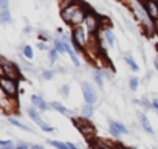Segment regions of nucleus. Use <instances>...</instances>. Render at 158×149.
Masks as SVG:
<instances>
[{
    "label": "nucleus",
    "instance_id": "nucleus-40",
    "mask_svg": "<svg viewBox=\"0 0 158 149\" xmlns=\"http://www.w3.org/2000/svg\"><path fill=\"white\" fill-rule=\"evenodd\" d=\"M116 149H126V147H121V146H118V147H116Z\"/></svg>",
    "mask_w": 158,
    "mask_h": 149
},
{
    "label": "nucleus",
    "instance_id": "nucleus-24",
    "mask_svg": "<svg viewBox=\"0 0 158 149\" xmlns=\"http://www.w3.org/2000/svg\"><path fill=\"white\" fill-rule=\"evenodd\" d=\"M50 144L54 146V147H57V149H70L68 144L67 143H62V141H50Z\"/></svg>",
    "mask_w": 158,
    "mask_h": 149
},
{
    "label": "nucleus",
    "instance_id": "nucleus-7",
    "mask_svg": "<svg viewBox=\"0 0 158 149\" xmlns=\"http://www.w3.org/2000/svg\"><path fill=\"white\" fill-rule=\"evenodd\" d=\"M82 6V3L81 2H74L70 5V6H67V8H62L60 10V17L64 19V22L65 23H70L71 25V20H73V17H74V14L77 13V10Z\"/></svg>",
    "mask_w": 158,
    "mask_h": 149
},
{
    "label": "nucleus",
    "instance_id": "nucleus-10",
    "mask_svg": "<svg viewBox=\"0 0 158 149\" xmlns=\"http://www.w3.org/2000/svg\"><path fill=\"white\" fill-rule=\"evenodd\" d=\"M143 8L144 11L149 14V17L156 22L158 20V3H153V2H143Z\"/></svg>",
    "mask_w": 158,
    "mask_h": 149
},
{
    "label": "nucleus",
    "instance_id": "nucleus-9",
    "mask_svg": "<svg viewBox=\"0 0 158 149\" xmlns=\"http://www.w3.org/2000/svg\"><path fill=\"white\" fill-rule=\"evenodd\" d=\"M28 117H30V118H31V120H33V121H34V123H36L42 130H45V132H53V127H51V126H48V124L40 118V115H39L34 109H28Z\"/></svg>",
    "mask_w": 158,
    "mask_h": 149
},
{
    "label": "nucleus",
    "instance_id": "nucleus-38",
    "mask_svg": "<svg viewBox=\"0 0 158 149\" xmlns=\"http://www.w3.org/2000/svg\"><path fill=\"white\" fill-rule=\"evenodd\" d=\"M144 2H153V3H158V0H144Z\"/></svg>",
    "mask_w": 158,
    "mask_h": 149
},
{
    "label": "nucleus",
    "instance_id": "nucleus-33",
    "mask_svg": "<svg viewBox=\"0 0 158 149\" xmlns=\"http://www.w3.org/2000/svg\"><path fill=\"white\" fill-rule=\"evenodd\" d=\"M31 149H44V146H42V144H33Z\"/></svg>",
    "mask_w": 158,
    "mask_h": 149
},
{
    "label": "nucleus",
    "instance_id": "nucleus-27",
    "mask_svg": "<svg viewBox=\"0 0 158 149\" xmlns=\"http://www.w3.org/2000/svg\"><path fill=\"white\" fill-rule=\"evenodd\" d=\"M56 59H57V50L54 48V50H50V61L51 62H56Z\"/></svg>",
    "mask_w": 158,
    "mask_h": 149
},
{
    "label": "nucleus",
    "instance_id": "nucleus-14",
    "mask_svg": "<svg viewBox=\"0 0 158 149\" xmlns=\"http://www.w3.org/2000/svg\"><path fill=\"white\" fill-rule=\"evenodd\" d=\"M138 118H139V121H141L143 129H144L146 132H149V134H153V129H152V126H150V123H149L147 117H146L144 113H139V115H138Z\"/></svg>",
    "mask_w": 158,
    "mask_h": 149
},
{
    "label": "nucleus",
    "instance_id": "nucleus-34",
    "mask_svg": "<svg viewBox=\"0 0 158 149\" xmlns=\"http://www.w3.org/2000/svg\"><path fill=\"white\" fill-rule=\"evenodd\" d=\"M67 144H68V147H70V149H79V147H77V146H74L73 143H67Z\"/></svg>",
    "mask_w": 158,
    "mask_h": 149
},
{
    "label": "nucleus",
    "instance_id": "nucleus-25",
    "mask_svg": "<svg viewBox=\"0 0 158 149\" xmlns=\"http://www.w3.org/2000/svg\"><path fill=\"white\" fill-rule=\"evenodd\" d=\"M95 81H96V84H98L99 87H102V86H104V81H102V74H101L99 71H96V73H95Z\"/></svg>",
    "mask_w": 158,
    "mask_h": 149
},
{
    "label": "nucleus",
    "instance_id": "nucleus-29",
    "mask_svg": "<svg viewBox=\"0 0 158 149\" xmlns=\"http://www.w3.org/2000/svg\"><path fill=\"white\" fill-rule=\"evenodd\" d=\"M8 5H10V0H0V8L2 10H8Z\"/></svg>",
    "mask_w": 158,
    "mask_h": 149
},
{
    "label": "nucleus",
    "instance_id": "nucleus-32",
    "mask_svg": "<svg viewBox=\"0 0 158 149\" xmlns=\"http://www.w3.org/2000/svg\"><path fill=\"white\" fill-rule=\"evenodd\" d=\"M60 92H62V93H64V95H68V86H64V87H62V90H60Z\"/></svg>",
    "mask_w": 158,
    "mask_h": 149
},
{
    "label": "nucleus",
    "instance_id": "nucleus-5",
    "mask_svg": "<svg viewBox=\"0 0 158 149\" xmlns=\"http://www.w3.org/2000/svg\"><path fill=\"white\" fill-rule=\"evenodd\" d=\"M0 89L2 92L11 98H17L19 93V81L8 79V78H0Z\"/></svg>",
    "mask_w": 158,
    "mask_h": 149
},
{
    "label": "nucleus",
    "instance_id": "nucleus-35",
    "mask_svg": "<svg viewBox=\"0 0 158 149\" xmlns=\"http://www.w3.org/2000/svg\"><path fill=\"white\" fill-rule=\"evenodd\" d=\"M155 34H156V37H158V20L155 22V31H153Z\"/></svg>",
    "mask_w": 158,
    "mask_h": 149
},
{
    "label": "nucleus",
    "instance_id": "nucleus-26",
    "mask_svg": "<svg viewBox=\"0 0 158 149\" xmlns=\"http://www.w3.org/2000/svg\"><path fill=\"white\" fill-rule=\"evenodd\" d=\"M129 84H130V90H136L139 83H138V79H136V78H130V83H129Z\"/></svg>",
    "mask_w": 158,
    "mask_h": 149
},
{
    "label": "nucleus",
    "instance_id": "nucleus-15",
    "mask_svg": "<svg viewBox=\"0 0 158 149\" xmlns=\"http://www.w3.org/2000/svg\"><path fill=\"white\" fill-rule=\"evenodd\" d=\"M104 37H106V40H107V44L110 45V47H113L115 45V36H113V33H112V30L110 28H104Z\"/></svg>",
    "mask_w": 158,
    "mask_h": 149
},
{
    "label": "nucleus",
    "instance_id": "nucleus-1",
    "mask_svg": "<svg viewBox=\"0 0 158 149\" xmlns=\"http://www.w3.org/2000/svg\"><path fill=\"white\" fill-rule=\"evenodd\" d=\"M0 71H2V78L14 79V81H19L22 78L19 68L13 62H10L6 57H0Z\"/></svg>",
    "mask_w": 158,
    "mask_h": 149
},
{
    "label": "nucleus",
    "instance_id": "nucleus-6",
    "mask_svg": "<svg viewBox=\"0 0 158 149\" xmlns=\"http://www.w3.org/2000/svg\"><path fill=\"white\" fill-rule=\"evenodd\" d=\"M84 27L87 30V33H92V34H96L101 28V17L93 13V11H89L85 20H84Z\"/></svg>",
    "mask_w": 158,
    "mask_h": 149
},
{
    "label": "nucleus",
    "instance_id": "nucleus-41",
    "mask_svg": "<svg viewBox=\"0 0 158 149\" xmlns=\"http://www.w3.org/2000/svg\"><path fill=\"white\" fill-rule=\"evenodd\" d=\"M156 50H158V45H156Z\"/></svg>",
    "mask_w": 158,
    "mask_h": 149
},
{
    "label": "nucleus",
    "instance_id": "nucleus-36",
    "mask_svg": "<svg viewBox=\"0 0 158 149\" xmlns=\"http://www.w3.org/2000/svg\"><path fill=\"white\" fill-rule=\"evenodd\" d=\"M152 106H153V107H155V109H156V110H158V100H155V101H153V104H152Z\"/></svg>",
    "mask_w": 158,
    "mask_h": 149
},
{
    "label": "nucleus",
    "instance_id": "nucleus-2",
    "mask_svg": "<svg viewBox=\"0 0 158 149\" xmlns=\"http://www.w3.org/2000/svg\"><path fill=\"white\" fill-rule=\"evenodd\" d=\"M0 109H2V113L10 117L13 113H19V103H17V98H11L8 95H5L2 92V96H0Z\"/></svg>",
    "mask_w": 158,
    "mask_h": 149
},
{
    "label": "nucleus",
    "instance_id": "nucleus-4",
    "mask_svg": "<svg viewBox=\"0 0 158 149\" xmlns=\"http://www.w3.org/2000/svg\"><path fill=\"white\" fill-rule=\"evenodd\" d=\"M73 123L76 124V127L81 130V134H82L85 138H89V141L93 143V140H95V137H96V129H95L93 124H90L85 118H84V120H74V118H73Z\"/></svg>",
    "mask_w": 158,
    "mask_h": 149
},
{
    "label": "nucleus",
    "instance_id": "nucleus-23",
    "mask_svg": "<svg viewBox=\"0 0 158 149\" xmlns=\"http://www.w3.org/2000/svg\"><path fill=\"white\" fill-rule=\"evenodd\" d=\"M0 147H2V149H16V146L13 144V141H6V140L0 141Z\"/></svg>",
    "mask_w": 158,
    "mask_h": 149
},
{
    "label": "nucleus",
    "instance_id": "nucleus-8",
    "mask_svg": "<svg viewBox=\"0 0 158 149\" xmlns=\"http://www.w3.org/2000/svg\"><path fill=\"white\" fill-rule=\"evenodd\" d=\"M81 89H82V95H84V98H85V103L93 106V104L98 101L96 92H95V90L90 87V84H87V83H82V84H81Z\"/></svg>",
    "mask_w": 158,
    "mask_h": 149
},
{
    "label": "nucleus",
    "instance_id": "nucleus-37",
    "mask_svg": "<svg viewBox=\"0 0 158 149\" xmlns=\"http://www.w3.org/2000/svg\"><path fill=\"white\" fill-rule=\"evenodd\" d=\"M37 47H39L40 50H45V45H44V44H37Z\"/></svg>",
    "mask_w": 158,
    "mask_h": 149
},
{
    "label": "nucleus",
    "instance_id": "nucleus-18",
    "mask_svg": "<svg viewBox=\"0 0 158 149\" xmlns=\"http://www.w3.org/2000/svg\"><path fill=\"white\" fill-rule=\"evenodd\" d=\"M0 22H2V23H8V22H11L10 10H2V11H0Z\"/></svg>",
    "mask_w": 158,
    "mask_h": 149
},
{
    "label": "nucleus",
    "instance_id": "nucleus-19",
    "mask_svg": "<svg viewBox=\"0 0 158 149\" xmlns=\"http://www.w3.org/2000/svg\"><path fill=\"white\" fill-rule=\"evenodd\" d=\"M124 61L127 62V65L130 67V70H132V71H138V65L135 64V61H133V57H132V56L126 54V56H124Z\"/></svg>",
    "mask_w": 158,
    "mask_h": 149
},
{
    "label": "nucleus",
    "instance_id": "nucleus-3",
    "mask_svg": "<svg viewBox=\"0 0 158 149\" xmlns=\"http://www.w3.org/2000/svg\"><path fill=\"white\" fill-rule=\"evenodd\" d=\"M71 42L76 48L79 50H84L85 47H89V37L85 33L84 27H74L71 31Z\"/></svg>",
    "mask_w": 158,
    "mask_h": 149
},
{
    "label": "nucleus",
    "instance_id": "nucleus-17",
    "mask_svg": "<svg viewBox=\"0 0 158 149\" xmlns=\"http://www.w3.org/2000/svg\"><path fill=\"white\" fill-rule=\"evenodd\" d=\"M8 120H10V123H11L13 126H16V127H19V129H23V130H27V132H31V129H30L28 126L22 124V123H20L19 120H16V118H13V117H10Z\"/></svg>",
    "mask_w": 158,
    "mask_h": 149
},
{
    "label": "nucleus",
    "instance_id": "nucleus-12",
    "mask_svg": "<svg viewBox=\"0 0 158 149\" xmlns=\"http://www.w3.org/2000/svg\"><path fill=\"white\" fill-rule=\"evenodd\" d=\"M31 103H33V106L34 107H37V109H40V110H47L48 109V104L42 100V96H39V95H33L31 96Z\"/></svg>",
    "mask_w": 158,
    "mask_h": 149
},
{
    "label": "nucleus",
    "instance_id": "nucleus-31",
    "mask_svg": "<svg viewBox=\"0 0 158 149\" xmlns=\"http://www.w3.org/2000/svg\"><path fill=\"white\" fill-rule=\"evenodd\" d=\"M92 149H104V147H102V146L98 143V140H96V141H93V143H92Z\"/></svg>",
    "mask_w": 158,
    "mask_h": 149
},
{
    "label": "nucleus",
    "instance_id": "nucleus-39",
    "mask_svg": "<svg viewBox=\"0 0 158 149\" xmlns=\"http://www.w3.org/2000/svg\"><path fill=\"white\" fill-rule=\"evenodd\" d=\"M155 68H156V71H158V59L155 61Z\"/></svg>",
    "mask_w": 158,
    "mask_h": 149
},
{
    "label": "nucleus",
    "instance_id": "nucleus-30",
    "mask_svg": "<svg viewBox=\"0 0 158 149\" xmlns=\"http://www.w3.org/2000/svg\"><path fill=\"white\" fill-rule=\"evenodd\" d=\"M16 149H31V146L27 144V143H20L19 146H16Z\"/></svg>",
    "mask_w": 158,
    "mask_h": 149
},
{
    "label": "nucleus",
    "instance_id": "nucleus-13",
    "mask_svg": "<svg viewBox=\"0 0 158 149\" xmlns=\"http://www.w3.org/2000/svg\"><path fill=\"white\" fill-rule=\"evenodd\" d=\"M62 40H64V44H65V50H67V54H70V57H71V61H73V64L76 65V67H79V65H81V62H79V57L76 56V53L71 50V47H70V44L62 37Z\"/></svg>",
    "mask_w": 158,
    "mask_h": 149
},
{
    "label": "nucleus",
    "instance_id": "nucleus-16",
    "mask_svg": "<svg viewBox=\"0 0 158 149\" xmlns=\"http://www.w3.org/2000/svg\"><path fill=\"white\" fill-rule=\"evenodd\" d=\"M50 107H53L54 110H57V112H59V113H62V115H67V113H68V109H67L65 106H62L60 103H57V101L50 103Z\"/></svg>",
    "mask_w": 158,
    "mask_h": 149
},
{
    "label": "nucleus",
    "instance_id": "nucleus-20",
    "mask_svg": "<svg viewBox=\"0 0 158 149\" xmlns=\"http://www.w3.org/2000/svg\"><path fill=\"white\" fill-rule=\"evenodd\" d=\"M93 115V106L92 104H85L84 107H82V117L87 120V118H90Z\"/></svg>",
    "mask_w": 158,
    "mask_h": 149
},
{
    "label": "nucleus",
    "instance_id": "nucleus-11",
    "mask_svg": "<svg viewBox=\"0 0 158 149\" xmlns=\"http://www.w3.org/2000/svg\"><path fill=\"white\" fill-rule=\"evenodd\" d=\"M110 132L113 137H118L119 134H126L127 132V127L118 121H110Z\"/></svg>",
    "mask_w": 158,
    "mask_h": 149
},
{
    "label": "nucleus",
    "instance_id": "nucleus-28",
    "mask_svg": "<svg viewBox=\"0 0 158 149\" xmlns=\"http://www.w3.org/2000/svg\"><path fill=\"white\" fill-rule=\"evenodd\" d=\"M53 74H54V73H53L51 70H45V71L42 73V76H44V79H51Z\"/></svg>",
    "mask_w": 158,
    "mask_h": 149
},
{
    "label": "nucleus",
    "instance_id": "nucleus-21",
    "mask_svg": "<svg viewBox=\"0 0 158 149\" xmlns=\"http://www.w3.org/2000/svg\"><path fill=\"white\" fill-rule=\"evenodd\" d=\"M54 48L57 50V53H67L64 40H54Z\"/></svg>",
    "mask_w": 158,
    "mask_h": 149
},
{
    "label": "nucleus",
    "instance_id": "nucleus-22",
    "mask_svg": "<svg viewBox=\"0 0 158 149\" xmlns=\"http://www.w3.org/2000/svg\"><path fill=\"white\" fill-rule=\"evenodd\" d=\"M23 56H25L27 59H33L34 53H33V48H31L30 45H25V47H23Z\"/></svg>",
    "mask_w": 158,
    "mask_h": 149
}]
</instances>
